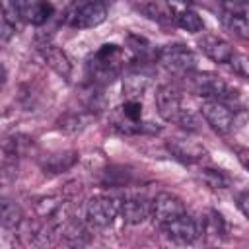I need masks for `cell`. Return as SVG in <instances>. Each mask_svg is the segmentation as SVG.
Segmentation results:
<instances>
[{
	"label": "cell",
	"instance_id": "e575fe53",
	"mask_svg": "<svg viewBox=\"0 0 249 249\" xmlns=\"http://www.w3.org/2000/svg\"><path fill=\"white\" fill-rule=\"evenodd\" d=\"M245 156H247V150H239V160H241L243 167H247V160H245Z\"/></svg>",
	"mask_w": 249,
	"mask_h": 249
},
{
	"label": "cell",
	"instance_id": "277c9868",
	"mask_svg": "<svg viewBox=\"0 0 249 249\" xmlns=\"http://www.w3.org/2000/svg\"><path fill=\"white\" fill-rule=\"evenodd\" d=\"M185 78H187V84H189L191 91L198 97L224 101L226 95L230 93L228 84L214 72H196V70H193Z\"/></svg>",
	"mask_w": 249,
	"mask_h": 249
},
{
	"label": "cell",
	"instance_id": "3957f363",
	"mask_svg": "<svg viewBox=\"0 0 249 249\" xmlns=\"http://www.w3.org/2000/svg\"><path fill=\"white\" fill-rule=\"evenodd\" d=\"M156 60L171 74L187 76L189 72L196 70V56L185 45H165L156 53Z\"/></svg>",
	"mask_w": 249,
	"mask_h": 249
},
{
	"label": "cell",
	"instance_id": "e0dca14e",
	"mask_svg": "<svg viewBox=\"0 0 249 249\" xmlns=\"http://www.w3.org/2000/svg\"><path fill=\"white\" fill-rule=\"evenodd\" d=\"M78 160V154L74 150L68 152H58V154H49L41 160V167L45 169V173H62L66 169H70Z\"/></svg>",
	"mask_w": 249,
	"mask_h": 249
},
{
	"label": "cell",
	"instance_id": "ffe728a7",
	"mask_svg": "<svg viewBox=\"0 0 249 249\" xmlns=\"http://www.w3.org/2000/svg\"><path fill=\"white\" fill-rule=\"evenodd\" d=\"M146 86H148V76H144V74H140V72H132V74H128V76L124 78V82H123V91L126 93L128 99H138V97L144 93Z\"/></svg>",
	"mask_w": 249,
	"mask_h": 249
},
{
	"label": "cell",
	"instance_id": "44dd1931",
	"mask_svg": "<svg viewBox=\"0 0 249 249\" xmlns=\"http://www.w3.org/2000/svg\"><path fill=\"white\" fill-rule=\"evenodd\" d=\"M177 25H179L183 31H187V33H200V31L204 29L202 18H200L196 12L189 10V8H185V10H181V12L177 14Z\"/></svg>",
	"mask_w": 249,
	"mask_h": 249
},
{
	"label": "cell",
	"instance_id": "7402d4cb",
	"mask_svg": "<svg viewBox=\"0 0 249 249\" xmlns=\"http://www.w3.org/2000/svg\"><path fill=\"white\" fill-rule=\"evenodd\" d=\"M222 23L239 39H249V23L247 16H235V14H226L222 12Z\"/></svg>",
	"mask_w": 249,
	"mask_h": 249
},
{
	"label": "cell",
	"instance_id": "8992f818",
	"mask_svg": "<svg viewBox=\"0 0 249 249\" xmlns=\"http://www.w3.org/2000/svg\"><path fill=\"white\" fill-rule=\"evenodd\" d=\"M200 113L204 121L210 124V128L218 134H228L233 128L235 117L231 113V107H228L220 99H204L200 103Z\"/></svg>",
	"mask_w": 249,
	"mask_h": 249
},
{
	"label": "cell",
	"instance_id": "ba28073f",
	"mask_svg": "<svg viewBox=\"0 0 249 249\" xmlns=\"http://www.w3.org/2000/svg\"><path fill=\"white\" fill-rule=\"evenodd\" d=\"M156 107L163 121L167 123H179L183 113L187 111L181 101V93L173 86H160L156 91Z\"/></svg>",
	"mask_w": 249,
	"mask_h": 249
},
{
	"label": "cell",
	"instance_id": "603a6c76",
	"mask_svg": "<svg viewBox=\"0 0 249 249\" xmlns=\"http://www.w3.org/2000/svg\"><path fill=\"white\" fill-rule=\"evenodd\" d=\"M64 206V202L58 198V196H43L35 202V212L39 218L43 220H51L60 208Z\"/></svg>",
	"mask_w": 249,
	"mask_h": 249
},
{
	"label": "cell",
	"instance_id": "484cf974",
	"mask_svg": "<svg viewBox=\"0 0 249 249\" xmlns=\"http://www.w3.org/2000/svg\"><path fill=\"white\" fill-rule=\"evenodd\" d=\"M86 123H88V117L80 111V113H68V115H64L58 121V126H60V130H64L68 134H76V132H80L86 126Z\"/></svg>",
	"mask_w": 249,
	"mask_h": 249
},
{
	"label": "cell",
	"instance_id": "4316f807",
	"mask_svg": "<svg viewBox=\"0 0 249 249\" xmlns=\"http://www.w3.org/2000/svg\"><path fill=\"white\" fill-rule=\"evenodd\" d=\"M119 113H121L123 119H126L130 123H140L142 121V103H140V99H126L119 107Z\"/></svg>",
	"mask_w": 249,
	"mask_h": 249
},
{
	"label": "cell",
	"instance_id": "6da1fadb",
	"mask_svg": "<svg viewBox=\"0 0 249 249\" xmlns=\"http://www.w3.org/2000/svg\"><path fill=\"white\" fill-rule=\"evenodd\" d=\"M123 60H124L123 47H119L117 43L101 45L88 60V74L93 86L113 84L123 70V64H124Z\"/></svg>",
	"mask_w": 249,
	"mask_h": 249
},
{
	"label": "cell",
	"instance_id": "d6986e66",
	"mask_svg": "<svg viewBox=\"0 0 249 249\" xmlns=\"http://www.w3.org/2000/svg\"><path fill=\"white\" fill-rule=\"evenodd\" d=\"M33 150V138L27 134H12L6 138L4 142V152L10 158H23L29 156V152Z\"/></svg>",
	"mask_w": 249,
	"mask_h": 249
},
{
	"label": "cell",
	"instance_id": "ac0fdd59",
	"mask_svg": "<svg viewBox=\"0 0 249 249\" xmlns=\"http://www.w3.org/2000/svg\"><path fill=\"white\" fill-rule=\"evenodd\" d=\"M134 4H136V8L146 16V18H150V19H154V21H160V23H167V21H171V10L163 4V2H160V0H134Z\"/></svg>",
	"mask_w": 249,
	"mask_h": 249
},
{
	"label": "cell",
	"instance_id": "30bf717a",
	"mask_svg": "<svg viewBox=\"0 0 249 249\" xmlns=\"http://www.w3.org/2000/svg\"><path fill=\"white\" fill-rule=\"evenodd\" d=\"M165 148L175 160L183 163H198L206 156V148L202 144L187 138H169L165 142Z\"/></svg>",
	"mask_w": 249,
	"mask_h": 249
},
{
	"label": "cell",
	"instance_id": "9c48e42d",
	"mask_svg": "<svg viewBox=\"0 0 249 249\" xmlns=\"http://www.w3.org/2000/svg\"><path fill=\"white\" fill-rule=\"evenodd\" d=\"M165 233L167 239H171L173 243H179V245H187V243H193L196 241V237L200 235V228L198 224L195 222V218H191L187 212L163 226H160Z\"/></svg>",
	"mask_w": 249,
	"mask_h": 249
},
{
	"label": "cell",
	"instance_id": "4fadbf2b",
	"mask_svg": "<svg viewBox=\"0 0 249 249\" xmlns=\"http://www.w3.org/2000/svg\"><path fill=\"white\" fill-rule=\"evenodd\" d=\"M150 206L152 204L144 196H128L119 204V214L126 224L138 226L150 218Z\"/></svg>",
	"mask_w": 249,
	"mask_h": 249
},
{
	"label": "cell",
	"instance_id": "52a82bcc",
	"mask_svg": "<svg viewBox=\"0 0 249 249\" xmlns=\"http://www.w3.org/2000/svg\"><path fill=\"white\" fill-rule=\"evenodd\" d=\"M150 204H152L150 214L158 222V226H163V224H167V222H171V220H175L187 212L185 202L179 196H175L173 193H165V191L158 193Z\"/></svg>",
	"mask_w": 249,
	"mask_h": 249
},
{
	"label": "cell",
	"instance_id": "cb8c5ba5",
	"mask_svg": "<svg viewBox=\"0 0 249 249\" xmlns=\"http://www.w3.org/2000/svg\"><path fill=\"white\" fill-rule=\"evenodd\" d=\"M200 179L210 187V189H214V191H218V189H228L230 187V177L224 173V171H220V169H210V167H204L202 171H200Z\"/></svg>",
	"mask_w": 249,
	"mask_h": 249
},
{
	"label": "cell",
	"instance_id": "8fae6325",
	"mask_svg": "<svg viewBox=\"0 0 249 249\" xmlns=\"http://www.w3.org/2000/svg\"><path fill=\"white\" fill-rule=\"evenodd\" d=\"M198 47H200V51L210 58V60H214V62H218V64H226L231 56H233V47L226 41V39H222V37H218V35H214V33H204L200 39H198Z\"/></svg>",
	"mask_w": 249,
	"mask_h": 249
},
{
	"label": "cell",
	"instance_id": "1f68e13d",
	"mask_svg": "<svg viewBox=\"0 0 249 249\" xmlns=\"http://www.w3.org/2000/svg\"><path fill=\"white\" fill-rule=\"evenodd\" d=\"M14 29H16V27H14V25L4 18V14L0 12V43H6V41L14 35Z\"/></svg>",
	"mask_w": 249,
	"mask_h": 249
},
{
	"label": "cell",
	"instance_id": "2e32d148",
	"mask_svg": "<svg viewBox=\"0 0 249 249\" xmlns=\"http://www.w3.org/2000/svg\"><path fill=\"white\" fill-rule=\"evenodd\" d=\"M198 228H200V233L208 235L210 239L220 241V239L226 237V222H224L222 214L216 212V210H206L200 218Z\"/></svg>",
	"mask_w": 249,
	"mask_h": 249
},
{
	"label": "cell",
	"instance_id": "4dcf8cb0",
	"mask_svg": "<svg viewBox=\"0 0 249 249\" xmlns=\"http://www.w3.org/2000/svg\"><path fill=\"white\" fill-rule=\"evenodd\" d=\"M228 62L231 64L233 74H237V76H241V78H247V76H249V62H247V56H245V54H235V53H233V56H231Z\"/></svg>",
	"mask_w": 249,
	"mask_h": 249
},
{
	"label": "cell",
	"instance_id": "836d02e7",
	"mask_svg": "<svg viewBox=\"0 0 249 249\" xmlns=\"http://www.w3.org/2000/svg\"><path fill=\"white\" fill-rule=\"evenodd\" d=\"M165 2H167L169 6L173 4V6H179V8H183V10H185V8H189V6L193 4V0H165Z\"/></svg>",
	"mask_w": 249,
	"mask_h": 249
},
{
	"label": "cell",
	"instance_id": "d4e9b609",
	"mask_svg": "<svg viewBox=\"0 0 249 249\" xmlns=\"http://www.w3.org/2000/svg\"><path fill=\"white\" fill-rule=\"evenodd\" d=\"M82 101H84V107L88 113H101L107 105L105 101V95L101 91H97L95 88H89V89H84L82 93Z\"/></svg>",
	"mask_w": 249,
	"mask_h": 249
},
{
	"label": "cell",
	"instance_id": "f1b7e54d",
	"mask_svg": "<svg viewBox=\"0 0 249 249\" xmlns=\"http://www.w3.org/2000/svg\"><path fill=\"white\" fill-rule=\"evenodd\" d=\"M0 12L4 14V18L16 27L18 21L21 19L19 14V0H0Z\"/></svg>",
	"mask_w": 249,
	"mask_h": 249
},
{
	"label": "cell",
	"instance_id": "d6a6232c",
	"mask_svg": "<svg viewBox=\"0 0 249 249\" xmlns=\"http://www.w3.org/2000/svg\"><path fill=\"white\" fill-rule=\"evenodd\" d=\"M237 208L241 210L243 216H249V193L243 191V193L237 196Z\"/></svg>",
	"mask_w": 249,
	"mask_h": 249
},
{
	"label": "cell",
	"instance_id": "d590c367",
	"mask_svg": "<svg viewBox=\"0 0 249 249\" xmlns=\"http://www.w3.org/2000/svg\"><path fill=\"white\" fill-rule=\"evenodd\" d=\"M4 80H6V70H4V66L0 64V86L4 84Z\"/></svg>",
	"mask_w": 249,
	"mask_h": 249
},
{
	"label": "cell",
	"instance_id": "83f0119b",
	"mask_svg": "<svg viewBox=\"0 0 249 249\" xmlns=\"http://www.w3.org/2000/svg\"><path fill=\"white\" fill-rule=\"evenodd\" d=\"M126 47H128V51L132 53V56H134V58L144 60V58H146V54L150 53V47H152V45H150L144 37L128 35V37H126Z\"/></svg>",
	"mask_w": 249,
	"mask_h": 249
},
{
	"label": "cell",
	"instance_id": "f546056e",
	"mask_svg": "<svg viewBox=\"0 0 249 249\" xmlns=\"http://www.w3.org/2000/svg\"><path fill=\"white\" fill-rule=\"evenodd\" d=\"M220 6L226 14L247 16V0H220Z\"/></svg>",
	"mask_w": 249,
	"mask_h": 249
},
{
	"label": "cell",
	"instance_id": "5b68a950",
	"mask_svg": "<svg viewBox=\"0 0 249 249\" xmlns=\"http://www.w3.org/2000/svg\"><path fill=\"white\" fill-rule=\"evenodd\" d=\"M107 18V6L99 0H88L78 6H74L66 18L68 25L76 29H91L105 21Z\"/></svg>",
	"mask_w": 249,
	"mask_h": 249
},
{
	"label": "cell",
	"instance_id": "5bb4252c",
	"mask_svg": "<svg viewBox=\"0 0 249 249\" xmlns=\"http://www.w3.org/2000/svg\"><path fill=\"white\" fill-rule=\"evenodd\" d=\"M19 14L27 23L43 25L45 21H49L53 18L54 6L51 4V0H21Z\"/></svg>",
	"mask_w": 249,
	"mask_h": 249
},
{
	"label": "cell",
	"instance_id": "7a4b0ae2",
	"mask_svg": "<svg viewBox=\"0 0 249 249\" xmlns=\"http://www.w3.org/2000/svg\"><path fill=\"white\" fill-rule=\"evenodd\" d=\"M119 200L111 195L105 193H97L93 196H89L84 204V216L88 220L89 226L93 228H107L113 224V220L119 214Z\"/></svg>",
	"mask_w": 249,
	"mask_h": 249
},
{
	"label": "cell",
	"instance_id": "7c38bea8",
	"mask_svg": "<svg viewBox=\"0 0 249 249\" xmlns=\"http://www.w3.org/2000/svg\"><path fill=\"white\" fill-rule=\"evenodd\" d=\"M39 54L43 56V60L47 62V66L53 68L58 76H62L66 80L70 78V74H72V62H70V58L66 56V53L62 49H58L56 45L45 41V43L39 45Z\"/></svg>",
	"mask_w": 249,
	"mask_h": 249
},
{
	"label": "cell",
	"instance_id": "9a60e30c",
	"mask_svg": "<svg viewBox=\"0 0 249 249\" xmlns=\"http://www.w3.org/2000/svg\"><path fill=\"white\" fill-rule=\"evenodd\" d=\"M23 210L21 206L8 198V196H0V226L6 230H18V226L23 222Z\"/></svg>",
	"mask_w": 249,
	"mask_h": 249
},
{
	"label": "cell",
	"instance_id": "8d00e7d4",
	"mask_svg": "<svg viewBox=\"0 0 249 249\" xmlns=\"http://www.w3.org/2000/svg\"><path fill=\"white\" fill-rule=\"evenodd\" d=\"M99 2H103V4H105V2H109V0H99Z\"/></svg>",
	"mask_w": 249,
	"mask_h": 249
}]
</instances>
